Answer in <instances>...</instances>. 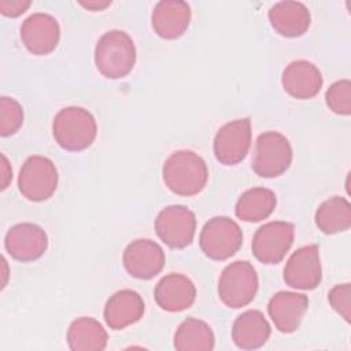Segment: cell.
Wrapping results in <instances>:
<instances>
[{
    "instance_id": "6da1fadb",
    "label": "cell",
    "mask_w": 351,
    "mask_h": 351,
    "mask_svg": "<svg viewBox=\"0 0 351 351\" xmlns=\"http://www.w3.org/2000/svg\"><path fill=\"white\" fill-rule=\"evenodd\" d=\"M162 176L166 186L173 193L195 196L204 189L208 169L200 155L189 149H180L165 160Z\"/></svg>"
},
{
    "instance_id": "7a4b0ae2",
    "label": "cell",
    "mask_w": 351,
    "mask_h": 351,
    "mask_svg": "<svg viewBox=\"0 0 351 351\" xmlns=\"http://www.w3.org/2000/svg\"><path fill=\"white\" fill-rule=\"evenodd\" d=\"M136 63V47L123 30H108L96 43L95 64L97 71L108 80L126 77Z\"/></svg>"
},
{
    "instance_id": "3957f363",
    "label": "cell",
    "mask_w": 351,
    "mask_h": 351,
    "mask_svg": "<svg viewBox=\"0 0 351 351\" xmlns=\"http://www.w3.org/2000/svg\"><path fill=\"white\" fill-rule=\"evenodd\" d=\"M52 134L56 144L66 151L86 149L97 134L96 119L84 107H64L53 118Z\"/></svg>"
},
{
    "instance_id": "277c9868",
    "label": "cell",
    "mask_w": 351,
    "mask_h": 351,
    "mask_svg": "<svg viewBox=\"0 0 351 351\" xmlns=\"http://www.w3.org/2000/svg\"><path fill=\"white\" fill-rule=\"evenodd\" d=\"M258 274L248 261H236L228 265L218 280V296L230 308L250 304L258 291Z\"/></svg>"
},
{
    "instance_id": "5b68a950",
    "label": "cell",
    "mask_w": 351,
    "mask_h": 351,
    "mask_svg": "<svg viewBox=\"0 0 351 351\" xmlns=\"http://www.w3.org/2000/svg\"><path fill=\"white\" fill-rule=\"evenodd\" d=\"M292 147L289 140L274 130L258 136L252 170L263 178H274L285 173L292 163Z\"/></svg>"
},
{
    "instance_id": "8992f818",
    "label": "cell",
    "mask_w": 351,
    "mask_h": 351,
    "mask_svg": "<svg viewBox=\"0 0 351 351\" xmlns=\"http://www.w3.org/2000/svg\"><path fill=\"white\" fill-rule=\"evenodd\" d=\"M199 244L207 258L225 261L240 250L243 232L239 223L229 217H214L204 223L199 236Z\"/></svg>"
},
{
    "instance_id": "52a82bcc",
    "label": "cell",
    "mask_w": 351,
    "mask_h": 351,
    "mask_svg": "<svg viewBox=\"0 0 351 351\" xmlns=\"http://www.w3.org/2000/svg\"><path fill=\"white\" fill-rule=\"evenodd\" d=\"M58 181L55 163L47 156L33 155L23 162L19 170L18 188L27 200L44 202L55 193Z\"/></svg>"
},
{
    "instance_id": "ba28073f",
    "label": "cell",
    "mask_w": 351,
    "mask_h": 351,
    "mask_svg": "<svg viewBox=\"0 0 351 351\" xmlns=\"http://www.w3.org/2000/svg\"><path fill=\"white\" fill-rule=\"evenodd\" d=\"M295 239V226L287 221H271L259 226L252 237L254 256L266 265L280 263L291 250Z\"/></svg>"
},
{
    "instance_id": "9c48e42d",
    "label": "cell",
    "mask_w": 351,
    "mask_h": 351,
    "mask_svg": "<svg viewBox=\"0 0 351 351\" xmlns=\"http://www.w3.org/2000/svg\"><path fill=\"white\" fill-rule=\"evenodd\" d=\"M155 230L169 248L182 250L193 241L196 217L186 206L171 204L159 211L155 219Z\"/></svg>"
},
{
    "instance_id": "30bf717a",
    "label": "cell",
    "mask_w": 351,
    "mask_h": 351,
    "mask_svg": "<svg viewBox=\"0 0 351 351\" xmlns=\"http://www.w3.org/2000/svg\"><path fill=\"white\" fill-rule=\"evenodd\" d=\"M251 121L240 118L221 126L214 137V155L217 160L226 166L240 163L251 147Z\"/></svg>"
},
{
    "instance_id": "8fae6325",
    "label": "cell",
    "mask_w": 351,
    "mask_h": 351,
    "mask_svg": "<svg viewBox=\"0 0 351 351\" xmlns=\"http://www.w3.org/2000/svg\"><path fill=\"white\" fill-rule=\"evenodd\" d=\"M284 281L295 289L311 291L317 288L322 280L319 247L308 244L298 248L285 263Z\"/></svg>"
},
{
    "instance_id": "7c38bea8",
    "label": "cell",
    "mask_w": 351,
    "mask_h": 351,
    "mask_svg": "<svg viewBox=\"0 0 351 351\" xmlns=\"http://www.w3.org/2000/svg\"><path fill=\"white\" fill-rule=\"evenodd\" d=\"M122 262L126 271L138 280H151L165 266L163 248L154 240L137 239L129 243L123 251Z\"/></svg>"
},
{
    "instance_id": "4fadbf2b",
    "label": "cell",
    "mask_w": 351,
    "mask_h": 351,
    "mask_svg": "<svg viewBox=\"0 0 351 351\" xmlns=\"http://www.w3.org/2000/svg\"><path fill=\"white\" fill-rule=\"evenodd\" d=\"M4 247L11 258L21 262H32L41 258L47 251L48 236L41 226L22 222L8 229L4 237Z\"/></svg>"
},
{
    "instance_id": "5bb4252c",
    "label": "cell",
    "mask_w": 351,
    "mask_h": 351,
    "mask_svg": "<svg viewBox=\"0 0 351 351\" xmlns=\"http://www.w3.org/2000/svg\"><path fill=\"white\" fill-rule=\"evenodd\" d=\"M23 45L33 55H48L59 44L60 26L55 16L45 12L29 15L21 26Z\"/></svg>"
},
{
    "instance_id": "9a60e30c",
    "label": "cell",
    "mask_w": 351,
    "mask_h": 351,
    "mask_svg": "<svg viewBox=\"0 0 351 351\" xmlns=\"http://www.w3.org/2000/svg\"><path fill=\"white\" fill-rule=\"evenodd\" d=\"M308 308V298L303 293L280 291L267 303V313L281 333H293Z\"/></svg>"
},
{
    "instance_id": "2e32d148",
    "label": "cell",
    "mask_w": 351,
    "mask_h": 351,
    "mask_svg": "<svg viewBox=\"0 0 351 351\" xmlns=\"http://www.w3.org/2000/svg\"><path fill=\"white\" fill-rule=\"evenodd\" d=\"M191 7L182 0H162L158 1L151 14L154 32L165 38L174 40L181 37L191 22Z\"/></svg>"
},
{
    "instance_id": "e0dca14e",
    "label": "cell",
    "mask_w": 351,
    "mask_h": 351,
    "mask_svg": "<svg viewBox=\"0 0 351 351\" xmlns=\"http://www.w3.org/2000/svg\"><path fill=\"white\" fill-rule=\"evenodd\" d=\"M281 84L284 90L300 100H307L318 95L324 80L319 69L304 59L291 62L282 71Z\"/></svg>"
},
{
    "instance_id": "ac0fdd59",
    "label": "cell",
    "mask_w": 351,
    "mask_h": 351,
    "mask_svg": "<svg viewBox=\"0 0 351 351\" xmlns=\"http://www.w3.org/2000/svg\"><path fill=\"white\" fill-rule=\"evenodd\" d=\"M158 306L169 313H178L189 308L196 298V288L192 280L180 273H169L159 280L154 291Z\"/></svg>"
},
{
    "instance_id": "d6986e66",
    "label": "cell",
    "mask_w": 351,
    "mask_h": 351,
    "mask_svg": "<svg viewBox=\"0 0 351 351\" xmlns=\"http://www.w3.org/2000/svg\"><path fill=\"white\" fill-rule=\"evenodd\" d=\"M144 300L138 292L121 289L107 300L103 317L111 329L121 330L140 321L144 315Z\"/></svg>"
},
{
    "instance_id": "ffe728a7",
    "label": "cell",
    "mask_w": 351,
    "mask_h": 351,
    "mask_svg": "<svg viewBox=\"0 0 351 351\" xmlns=\"http://www.w3.org/2000/svg\"><path fill=\"white\" fill-rule=\"evenodd\" d=\"M269 22L271 27L282 37H300L303 36L311 23V15L308 8L293 0L278 1L270 7Z\"/></svg>"
},
{
    "instance_id": "44dd1931",
    "label": "cell",
    "mask_w": 351,
    "mask_h": 351,
    "mask_svg": "<svg viewBox=\"0 0 351 351\" xmlns=\"http://www.w3.org/2000/svg\"><path fill=\"white\" fill-rule=\"evenodd\" d=\"M270 333V324L259 310L241 313L232 326V340L241 350L261 348L269 340Z\"/></svg>"
},
{
    "instance_id": "7402d4cb",
    "label": "cell",
    "mask_w": 351,
    "mask_h": 351,
    "mask_svg": "<svg viewBox=\"0 0 351 351\" xmlns=\"http://www.w3.org/2000/svg\"><path fill=\"white\" fill-rule=\"evenodd\" d=\"M107 332L92 317L74 319L67 330L69 348L73 351H101L107 347Z\"/></svg>"
},
{
    "instance_id": "603a6c76",
    "label": "cell",
    "mask_w": 351,
    "mask_h": 351,
    "mask_svg": "<svg viewBox=\"0 0 351 351\" xmlns=\"http://www.w3.org/2000/svg\"><path fill=\"white\" fill-rule=\"evenodd\" d=\"M277 204L271 189L256 186L245 191L237 200L234 214L244 222H259L271 215Z\"/></svg>"
},
{
    "instance_id": "cb8c5ba5",
    "label": "cell",
    "mask_w": 351,
    "mask_h": 351,
    "mask_svg": "<svg viewBox=\"0 0 351 351\" xmlns=\"http://www.w3.org/2000/svg\"><path fill=\"white\" fill-rule=\"evenodd\" d=\"M315 225L325 234L346 232L351 226V204L346 197L332 196L315 211Z\"/></svg>"
},
{
    "instance_id": "d4e9b609",
    "label": "cell",
    "mask_w": 351,
    "mask_h": 351,
    "mask_svg": "<svg viewBox=\"0 0 351 351\" xmlns=\"http://www.w3.org/2000/svg\"><path fill=\"white\" fill-rule=\"evenodd\" d=\"M215 344L210 325L197 318H186L174 333V348L178 351H211Z\"/></svg>"
},
{
    "instance_id": "484cf974",
    "label": "cell",
    "mask_w": 351,
    "mask_h": 351,
    "mask_svg": "<svg viewBox=\"0 0 351 351\" xmlns=\"http://www.w3.org/2000/svg\"><path fill=\"white\" fill-rule=\"evenodd\" d=\"M23 123V108L12 97L0 99V134L8 137L15 134Z\"/></svg>"
},
{
    "instance_id": "4316f807",
    "label": "cell",
    "mask_w": 351,
    "mask_h": 351,
    "mask_svg": "<svg viewBox=\"0 0 351 351\" xmlns=\"http://www.w3.org/2000/svg\"><path fill=\"white\" fill-rule=\"evenodd\" d=\"M325 101L329 110L339 115H350L351 114V82L350 80H339L333 82L326 93Z\"/></svg>"
},
{
    "instance_id": "83f0119b",
    "label": "cell",
    "mask_w": 351,
    "mask_h": 351,
    "mask_svg": "<svg viewBox=\"0 0 351 351\" xmlns=\"http://www.w3.org/2000/svg\"><path fill=\"white\" fill-rule=\"evenodd\" d=\"M328 300L333 310L344 318L346 322H350L351 319V284H337L335 285L329 293Z\"/></svg>"
},
{
    "instance_id": "f1b7e54d",
    "label": "cell",
    "mask_w": 351,
    "mask_h": 351,
    "mask_svg": "<svg viewBox=\"0 0 351 351\" xmlns=\"http://www.w3.org/2000/svg\"><path fill=\"white\" fill-rule=\"evenodd\" d=\"M32 1L29 0H0V12L4 16L16 18L22 15L29 7Z\"/></svg>"
},
{
    "instance_id": "f546056e",
    "label": "cell",
    "mask_w": 351,
    "mask_h": 351,
    "mask_svg": "<svg viewBox=\"0 0 351 351\" xmlns=\"http://www.w3.org/2000/svg\"><path fill=\"white\" fill-rule=\"evenodd\" d=\"M12 180V169L8 163V159L5 158L4 154H1V177H0V182H1V191H4L8 184Z\"/></svg>"
},
{
    "instance_id": "4dcf8cb0",
    "label": "cell",
    "mask_w": 351,
    "mask_h": 351,
    "mask_svg": "<svg viewBox=\"0 0 351 351\" xmlns=\"http://www.w3.org/2000/svg\"><path fill=\"white\" fill-rule=\"evenodd\" d=\"M80 5H82L86 10H92V11H101L104 8H107L108 5H111V0H88V1H78Z\"/></svg>"
}]
</instances>
